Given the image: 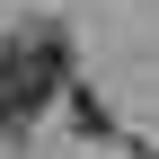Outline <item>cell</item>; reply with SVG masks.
Instances as JSON below:
<instances>
[{
	"label": "cell",
	"mask_w": 159,
	"mask_h": 159,
	"mask_svg": "<svg viewBox=\"0 0 159 159\" xmlns=\"http://www.w3.org/2000/svg\"><path fill=\"white\" fill-rule=\"evenodd\" d=\"M62 89V35H9L0 44V133H27L44 115V97Z\"/></svg>",
	"instance_id": "obj_1"
}]
</instances>
